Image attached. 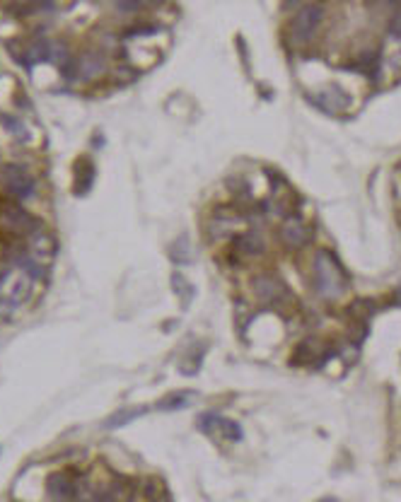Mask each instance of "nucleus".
<instances>
[{"label": "nucleus", "instance_id": "nucleus-20", "mask_svg": "<svg viewBox=\"0 0 401 502\" xmlns=\"http://www.w3.org/2000/svg\"><path fill=\"white\" fill-rule=\"evenodd\" d=\"M0 121H3V126L5 128L10 130V133L15 135V140H25L27 138V126L20 121L18 116H10V114H3V116H0Z\"/></svg>", "mask_w": 401, "mask_h": 502}, {"label": "nucleus", "instance_id": "nucleus-17", "mask_svg": "<svg viewBox=\"0 0 401 502\" xmlns=\"http://www.w3.org/2000/svg\"><path fill=\"white\" fill-rule=\"evenodd\" d=\"M348 314L353 316V319L367 321L372 314H375V302H372V299H355V302L348 307Z\"/></svg>", "mask_w": 401, "mask_h": 502}, {"label": "nucleus", "instance_id": "nucleus-12", "mask_svg": "<svg viewBox=\"0 0 401 502\" xmlns=\"http://www.w3.org/2000/svg\"><path fill=\"white\" fill-rule=\"evenodd\" d=\"M329 355H332V353H324L322 355V343H319L317 338H307V341H302L300 346L295 348L292 362H297V365H322V362H327Z\"/></svg>", "mask_w": 401, "mask_h": 502}, {"label": "nucleus", "instance_id": "nucleus-6", "mask_svg": "<svg viewBox=\"0 0 401 502\" xmlns=\"http://www.w3.org/2000/svg\"><path fill=\"white\" fill-rule=\"evenodd\" d=\"M252 287H254V294H257L264 304H283V302H288L290 299L288 287H285L278 278L269 276V273H259V276H254Z\"/></svg>", "mask_w": 401, "mask_h": 502}, {"label": "nucleus", "instance_id": "nucleus-3", "mask_svg": "<svg viewBox=\"0 0 401 502\" xmlns=\"http://www.w3.org/2000/svg\"><path fill=\"white\" fill-rule=\"evenodd\" d=\"M41 227L36 217H32L22 205L15 201H3L0 203V230L13 237H32Z\"/></svg>", "mask_w": 401, "mask_h": 502}, {"label": "nucleus", "instance_id": "nucleus-10", "mask_svg": "<svg viewBox=\"0 0 401 502\" xmlns=\"http://www.w3.org/2000/svg\"><path fill=\"white\" fill-rule=\"evenodd\" d=\"M232 244H235L237 256H242V259H259V256H264V251H266V242H264V237L257 230L235 234Z\"/></svg>", "mask_w": 401, "mask_h": 502}, {"label": "nucleus", "instance_id": "nucleus-15", "mask_svg": "<svg viewBox=\"0 0 401 502\" xmlns=\"http://www.w3.org/2000/svg\"><path fill=\"white\" fill-rule=\"evenodd\" d=\"M170 256H172V261H177V264H182V266L191 264L193 254H191V242H189V237H179L170 247Z\"/></svg>", "mask_w": 401, "mask_h": 502}, {"label": "nucleus", "instance_id": "nucleus-25", "mask_svg": "<svg viewBox=\"0 0 401 502\" xmlns=\"http://www.w3.org/2000/svg\"><path fill=\"white\" fill-rule=\"evenodd\" d=\"M116 10L118 13H138V10H143V5L140 3H116Z\"/></svg>", "mask_w": 401, "mask_h": 502}, {"label": "nucleus", "instance_id": "nucleus-11", "mask_svg": "<svg viewBox=\"0 0 401 502\" xmlns=\"http://www.w3.org/2000/svg\"><path fill=\"white\" fill-rule=\"evenodd\" d=\"M314 102H317V107L324 109L327 114H341V111L348 109L351 97L346 95L341 87H327V90H322V92L314 95Z\"/></svg>", "mask_w": 401, "mask_h": 502}, {"label": "nucleus", "instance_id": "nucleus-13", "mask_svg": "<svg viewBox=\"0 0 401 502\" xmlns=\"http://www.w3.org/2000/svg\"><path fill=\"white\" fill-rule=\"evenodd\" d=\"M145 413H148V408H145V406H126V408H118L116 413H111V416L104 420V425H102V428H104V430H118V428H123V425L133 423L135 418L145 416Z\"/></svg>", "mask_w": 401, "mask_h": 502}, {"label": "nucleus", "instance_id": "nucleus-8", "mask_svg": "<svg viewBox=\"0 0 401 502\" xmlns=\"http://www.w3.org/2000/svg\"><path fill=\"white\" fill-rule=\"evenodd\" d=\"M107 70V53L100 48H88L78 56V80H97Z\"/></svg>", "mask_w": 401, "mask_h": 502}, {"label": "nucleus", "instance_id": "nucleus-27", "mask_svg": "<svg viewBox=\"0 0 401 502\" xmlns=\"http://www.w3.org/2000/svg\"><path fill=\"white\" fill-rule=\"evenodd\" d=\"M319 502H339L336 498H324V500H319Z\"/></svg>", "mask_w": 401, "mask_h": 502}, {"label": "nucleus", "instance_id": "nucleus-23", "mask_svg": "<svg viewBox=\"0 0 401 502\" xmlns=\"http://www.w3.org/2000/svg\"><path fill=\"white\" fill-rule=\"evenodd\" d=\"M218 420H220L218 413H205V416L198 418V430H203V433H210V430L218 425Z\"/></svg>", "mask_w": 401, "mask_h": 502}, {"label": "nucleus", "instance_id": "nucleus-4", "mask_svg": "<svg viewBox=\"0 0 401 502\" xmlns=\"http://www.w3.org/2000/svg\"><path fill=\"white\" fill-rule=\"evenodd\" d=\"M324 20V8L322 5H302L300 10H297V15L292 18V25H290V34H292V41L297 43V46H305V43H310L314 39V34H317L319 25H322Z\"/></svg>", "mask_w": 401, "mask_h": 502}, {"label": "nucleus", "instance_id": "nucleus-5", "mask_svg": "<svg viewBox=\"0 0 401 502\" xmlns=\"http://www.w3.org/2000/svg\"><path fill=\"white\" fill-rule=\"evenodd\" d=\"M25 249H27V254H29L32 261H36V264H41V266H48L53 259H56L58 242L51 232L44 230V227H39V230L32 234V237H27Z\"/></svg>", "mask_w": 401, "mask_h": 502}, {"label": "nucleus", "instance_id": "nucleus-28", "mask_svg": "<svg viewBox=\"0 0 401 502\" xmlns=\"http://www.w3.org/2000/svg\"><path fill=\"white\" fill-rule=\"evenodd\" d=\"M155 502H167V500H162V498H160V500H155Z\"/></svg>", "mask_w": 401, "mask_h": 502}, {"label": "nucleus", "instance_id": "nucleus-16", "mask_svg": "<svg viewBox=\"0 0 401 502\" xmlns=\"http://www.w3.org/2000/svg\"><path fill=\"white\" fill-rule=\"evenodd\" d=\"M215 430H218V433L223 435L225 440H230V442H240L242 440V425L237 423V420H230V418L220 416L218 425H215Z\"/></svg>", "mask_w": 401, "mask_h": 502}, {"label": "nucleus", "instance_id": "nucleus-21", "mask_svg": "<svg viewBox=\"0 0 401 502\" xmlns=\"http://www.w3.org/2000/svg\"><path fill=\"white\" fill-rule=\"evenodd\" d=\"M377 65H379L377 53H365V56H360L355 61V70H360V73H365V75H375Z\"/></svg>", "mask_w": 401, "mask_h": 502}, {"label": "nucleus", "instance_id": "nucleus-1", "mask_svg": "<svg viewBox=\"0 0 401 502\" xmlns=\"http://www.w3.org/2000/svg\"><path fill=\"white\" fill-rule=\"evenodd\" d=\"M312 287L314 294L324 302H334L348 287V276H346L344 266L339 264V259L327 249H319L314 254L312 264Z\"/></svg>", "mask_w": 401, "mask_h": 502}, {"label": "nucleus", "instance_id": "nucleus-22", "mask_svg": "<svg viewBox=\"0 0 401 502\" xmlns=\"http://www.w3.org/2000/svg\"><path fill=\"white\" fill-rule=\"evenodd\" d=\"M61 73H63V78H66L68 83L78 80V56H68L66 61L61 63Z\"/></svg>", "mask_w": 401, "mask_h": 502}, {"label": "nucleus", "instance_id": "nucleus-19", "mask_svg": "<svg viewBox=\"0 0 401 502\" xmlns=\"http://www.w3.org/2000/svg\"><path fill=\"white\" fill-rule=\"evenodd\" d=\"M70 56L68 43L63 39H51L48 41V61L51 63H63Z\"/></svg>", "mask_w": 401, "mask_h": 502}, {"label": "nucleus", "instance_id": "nucleus-9", "mask_svg": "<svg viewBox=\"0 0 401 502\" xmlns=\"http://www.w3.org/2000/svg\"><path fill=\"white\" fill-rule=\"evenodd\" d=\"M46 493L53 502H73L78 493V483L70 478V473H51L46 478Z\"/></svg>", "mask_w": 401, "mask_h": 502}, {"label": "nucleus", "instance_id": "nucleus-2", "mask_svg": "<svg viewBox=\"0 0 401 502\" xmlns=\"http://www.w3.org/2000/svg\"><path fill=\"white\" fill-rule=\"evenodd\" d=\"M0 182H3V189H5V194H8V198L15 201V203H27V201H32L36 194L34 174H32L27 167L18 165V162L3 167Z\"/></svg>", "mask_w": 401, "mask_h": 502}, {"label": "nucleus", "instance_id": "nucleus-24", "mask_svg": "<svg viewBox=\"0 0 401 502\" xmlns=\"http://www.w3.org/2000/svg\"><path fill=\"white\" fill-rule=\"evenodd\" d=\"M389 32H392V36L401 39V3L394 8V15L392 20H389Z\"/></svg>", "mask_w": 401, "mask_h": 502}, {"label": "nucleus", "instance_id": "nucleus-14", "mask_svg": "<svg viewBox=\"0 0 401 502\" xmlns=\"http://www.w3.org/2000/svg\"><path fill=\"white\" fill-rule=\"evenodd\" d=\"M196 398L193 391H175V394H167L165 398L157 401L160 411H182V408L191 406V401Z\"/></svg>", "mask_w": 401, "mask_h": 502}, {"label": "nucleus", "instance_id": "nucleus-7", "mask_svg": "<svg viewBox=\"0 0 401 502\" xmlns=\"http://www.w3.org/2000/svg\"><path fill=\"white\" fill-rule=\"evenodd\" d=\"M278 234H280V242H283L285 247L292 249V251L307 247V244H310V239H312V230L297 215L285 217V220L280 222Z\"/></svg>", "mask_w": 401, "mask_h": 502}, {"label": "nucleus", "instance_id": "nucleus-18", "mask_svg": "<svg viewBox=\"0 0 401 502\" xmlns=\"http://www.w3.org/2000/svg\"><path fill=\"white\" fill-rule=\"evenodd\" d=\"M172 285H175V292L179 294V297H182L184 304L191 302V297H193V285L186 280V278L182 276V273H175V276H172Z\"/></svg>", "mask_w": 401, "mask_h": 502}, {"label": "nucleus", "instance_id": "nucleus-26", "mask_svg": "<svg viewBox=\"0 0 401 502\" xmlns=\"http://www.w3.org/2000/svg\"><path fill=\"white\" fill-rule=\"evenodd\" d=\"M394 304H399L401 307V285L397 287V294H394Z\"/></svg>", "mask_w": 401, "mask_h": 502}]
</instances>
